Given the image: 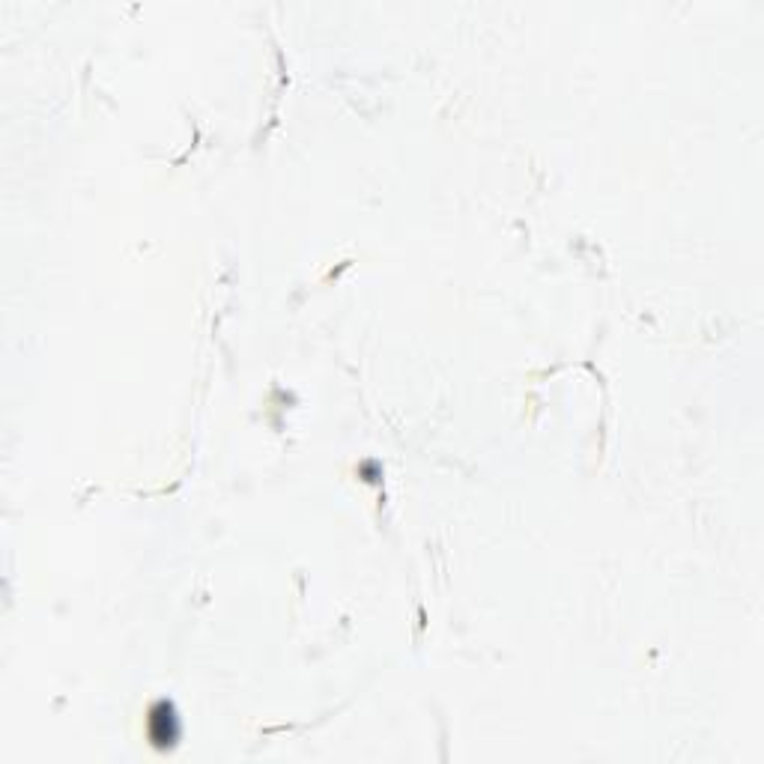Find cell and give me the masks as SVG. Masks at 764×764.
<instances>
[{"label":"cell","mask_w":764,"mask_h":764,"mask_svg":"<svg viewBox=\"0 0 764 764\" xmlns=\"http://www.w3.org/2000/svg\"><path fill=\"white\" fill-rule=\"evenodd\" d=\"M147 735H150V741H153L159 750L174 747V744L180 741L183 726H180V717H177V711H174L171 702L153 705V711H150V717H147Z\"/></svg>","instance_id":"1"}]
</instances>
